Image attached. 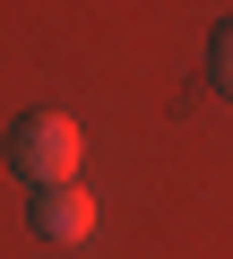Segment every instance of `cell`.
<instances>
[{"label":"cell","mask_w":233,"mask_h":259,"mask_svg":"<svg viewBox=\"0 0 233 259\" xmlns=\"http://www.w3.org/2000/svg\"><path fill=\"white\" fill-rule=\"evenodd\" d=\"M9 156H18V173H26L35 190H52V182H78L86 139H78V121H69V112H26V121L9 130Z\"/></svg>","instance_id":"obj_1"},{"label":"cell","mask_w":233,"mask_h":259,"mask_svg":"<svg viewBox=\"0 0 233 259\" xmlns=\"http://www.w3.org/2000/svg\"><path fill=\"white\" fill-rule=\"evenodd\" d=\"M35 233H43V242H86V233H95V199H86L78 182L35 190Z\"/></svg>","instance_id":"obj_2"},{"label":"cell","mask_w":233,"mask_h":259,"mask_svg":"<svg viewBox=\"0 0 233 259\" xmlns=\"http://www.w3.org/2000/svg\"><path fill=\"white\" fill-rule=\"evenodd\" d=\"M216 87L233 95V18H224V35H216Z\"/></svg>","instance_id":"obj_3"}]
</instances>
